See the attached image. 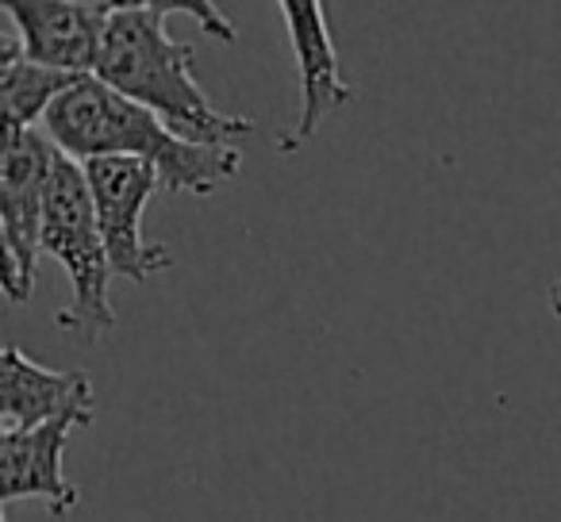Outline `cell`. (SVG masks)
Here are the masks:
<instances>
[{
  "mask_svg": "<svg viewBox=\"0 0 561 522\" xmlns=\"http://www.w3.org/2000/svg\"><path fill=\"white\" fill-rule=\"evenodd\" d=\"M178 12L196 20V27L211 39L234 43V24L208 0H124L112 12L93 78L150 108L181 139L239 150V142L254 131V119L227 116L208 101L201 81L193 78V43L170 39L165 32V20Z\"/></svg>",
  "mask_w": 561,
  "mask_h": 522,
  "instance_id": "cell-1",
  "label": "cell"
},
{
  "mask_svg": "<svg viewBox=\"0 0 561 522\" xmlns=\"http://www.w3.org/2000/svg\"><path fill=\"white\" fill-rule=\"evenodd\" d=\"M43 135L73 162L131 158L154 165L165 193L211 196L242 170L234 147H201L173 131L150 108L119 96L96 78H81L43 119Z\"/></svg>",
  "mask_w": 561,
  "mask_h": 522,
  "instance_id": "cell-2",
  "label": "cell"
},
{
  "mask_svg": "<svg viewBox=\"0 0 561 522\" xmlns=\"http://www.w3.org/2000/svg\"><path fill=\"white\" fill-rule=\"evenodd\" d=\"M43 254H50L70 274L73 300L55 312L62 330H85L104 335L116 327V312L108 300L112 262L104 246L101 223H96L93 193H89L85 165L55 154L47 181V211H43Z\"/></svg>",
  "mask_w": 561,
  "mask_h": 522,
  "instance_id": "cell-3",
  "label": "cell"
},
{
  "mask_svg": "<svg viewBox=\"0 0 561 522\" xmlns=\"http://www.w3.org/2000/svg\"><path fill=\"white\" fill-rule=\"evenodd\" d=\"M58 147L43 131H9L0 147V250H4V297L27 304L43 254L47 181Z\"/></svg>",
  "mask_w": 561,
  "mask_h": 522,
  "instance_id": "cell-4",
  "label": "cell"
},
{
  "mask_svg": "<svg viewBox=\"0 0 561 522\" xmlns=\"http://www.w3.org/2000/svg\"><path fill=\"white\" fill-rule=\"evenodd\" d=\"M81 165H85L96 223L108 246L112 274L131 285H147L165 274L173 266L170 246H150L142 234V208L162 188L154 165L131 162V158H93Z\"/></svg>",
  "mask_w": 561,
  "mask_h": 522,
  "instance_id": "cell-5",
  "label": "cell"
},
{
  "mask_svg": "<svg viewBox=\"0 0 561 522\" xmlns=\"http://www.w3.org/2000/svg\"><path fill=\"white\" fill-rule=\"evenodd\" d=\"M24 55L39 66L93 78L108 35L112 0H9L0 4Z\"/></svg>",
  "mask_w": 561,
  "mask_h": 522,
  "instance_id": "cell-6",
  "label": "cell"
},
{
  "mask_svg": "<svg viewBox=\"0 0 561 522\" xmlns=\"http://www.w3.org/2000/svg\"><path fill=\"white\" fill-rule=\"evenodd\" d=\"M277 9L285 27H289V43L300 70V116L293 131L277 139V154L293 158L305 142L316 139L323 119H331L339 108L354 101V89L343 78L328 12H323L320 0H280Z\"/></svg>",
  "mask_w": 561,
  "mask_h": 522,
  "instance_id": "cell-7",
  "label": "cell"
},
{
  "mask_svg": "<svg viewBox=\"0 0 561 522\" xmlns=\"http://www.w3.org/2000/svg\"><path fill=\"white\" fill-rule=\"evenodd\" d=\"M93 381L89 373H58L27 358L20 346L0 353V422L4 430H32L58 419H78L93 427Z\"/></svg>",
  "mask_w": 561,
  "mask_h": 522,
  "instance_id": "cell-8",
  "label": "cell"
},
{
  "mask_svg": "<svg viewBox=\"0 0 561 522\" xmlns=\"http://www.w3.org/2000/svg\"><path fill=\"white\" fill-rule=\"evenodd\" d=\"M78 427V419H58L47 427L0 434V496L4 503L43 499L55 519H66L78 507V488L62 473L66 442Z\"/></svg>",
  "mask_w": 561,
  "mask_h": 522,
  "instance_id": "cell-9",
  "label": "cell"
},
{
  "mask_svg": "<svg viewBox=\"0 0 561 522\" xmlns=\"http://www.w3.org/2000/svg\"><path fill=\"white\" fill-rule=\"evenodd\" d=\"M78 73H62L39 66L24 55L20 39L0 43V112H4V135L35 131V124L47 119L58 96L78 85Z\"/></svg>",
  "mask_w": 561,
  "mask_h": 522,
  "instance_id": "cell-10",
  "label": "cell"
},
{
  "mask_svg": "<svg viewBox=\"0 0 561 522\" xmlns=\"http://www.w3.org/2000/svg\"><path fill=\"white\" fill-rule=\"evenodd\" d=\"M550 304H553V312L561 315V277H558V285H553V292H550Z\"/></svg>",
  "mask_w": 561,
  "mask_h": 522,
  "instance_id": "cell-11",
  "label": "cell"
},
{
  "mask_svg": "<svg viewBox=\"0 0 561 522\" xmlns=\"http://www.w3.org/2000/svg\"><path fill=\"white\" fill-rule=\"evenodd\" d=\"M0 522H9V519H0Z\"/></svg>",
  "mask_w": 561,
  "mask_h": 522,
  "instance_id": "cell-12",
  "label": "cell"
}]
</instances>
